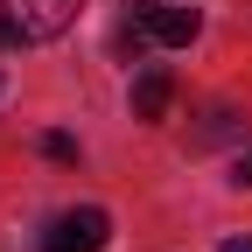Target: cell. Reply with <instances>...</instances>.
<instances>
[{"instance_id": "obj_1", "label": "cell", "mask_w": 252, "mask_h": 252, "mask_svg": "<svg viewBox=\"0 0 252 252\" xmlns=\"http://www.w3.org/2000/svg\"><path fill=\"white\" fill-rule=\"evenodd\" d=\"M105 231H112V217L105 210H63L56 224H49V238H42V252H105Z\"/></svg>"}, {"instance_id": "obj_2", "label": "cell", "mask_w": 252, "mask_h": 252, "mask_svg": "<svg viewBox=\"0 0 252 252\" xmlns=\"http://www.w3.org/2000/svg\"><path fill=\"white\" fill-rule=\"evenodd\" d=\"M126 7H133V21H140L161 49L196 42V7H168V0H126Z\"/></svg>"}, {"instance_id": "obj_3", "label": "cell", "mask_w": 252, "mask_h": 252, "mask_svg": "<svg viewBox=\"0 0 252 252\" xmlns=\"http://www.w3.org/2000/svg\"><path fill=\"white\" fill-rule=\"evenodd\" d=\"M21 28H28V42H49V35H63V28L77 21V7L84 0H0Z\"/></svg>"}, {"instance_id": "obj_4", "label": "cell", "mask_w": 252, "mask_h": 252, "mask_svg": "<svg viewBox=\"0 0 252 252\" xmlns=\"http://www.w3.org/2000/svg\"><path fill=\"white\" fill-rule=\"evenodd\" d=\"M168 98H175V77L161 70V63H147V70L133 77V119H168Z\"/></svg>"}, {"instance_id": "obj_5", "label": "cell", "mask_w": 252, "mask_h": 252, "mask_svg": "<svg viewBox=\"0 0 252 252\" xmlns=\"http://www.w3.org/2000/svg\"><path fill=\"white\" fill-rule=\"evenodd\" d=\"M42 154H49V161H77V140L70 133H42Z\"/></svg>"}, {"instance_id": "obj_6", "label": "cell", "mask_w": 252, "mask_h": 252, "mask_svg": "<svg viewBox=\"0 0 252 252\" xmlns=\"http://www.w3.org/2000/svg\"><path fill=\"white\" fill-rule=\"evenodd\" d=\"M21 42H28V28H21L7 7H0V49H21Z\"/></svg>"}, {"instance_id": "obj_7", "label": "cell", "mask_w": 252, "mask_h": 252, "mask_svg": "<svg viewBox=\"0 0 252 252\" xmlns=\"http://www.w3.org/2000/svg\"><path fill=\"white\" fill-rule=\"evenodd\" d=\"M238 189H252V154H238V175H231Z\"/></svg>"}, {"instance_id": "obj_8", "label": "cell", "mask_w": 252, "mask_h": 252, "mask_svg": "<svg viewBox=\"0 0 252 252\" xmlns=\"http://www.w3.org/2000/svg\"><path fill=\"white\" fill-rule=\"evenodd\" d=\"M217 252H252V238H224V245H217Z\"/></svg>"}]
</instances>
